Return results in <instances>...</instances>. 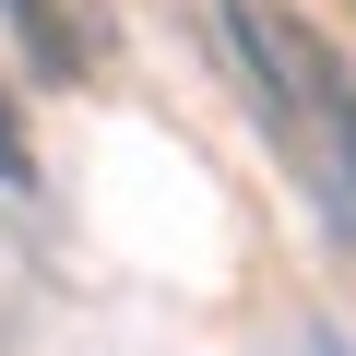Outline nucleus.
<instances>
[{"label":"nucleus","mask_w":356,"mask_h":356,"mask_svg":"<svg viewBox=\"0 0 356 356\" xmlns=\"http://www.w3.org/2000/svg\"><path fill=\"white\" fill-rule=\"evenodd\" d=\"M238 48H250V72H261V107H273V143H285V166L321 191V214L356 238V83H344V60L297 24V13H261V0H238Z\"/></svg>","instance_id":"nucleus-1"},{"label":"nucleus","mask_w":356,"mask_h":356,"mask_svg":"<svg viewBox=\"0 0 356 356\" xmlns=\"http://www.w3.org/2000/svg\"><path fill=\"white\" fill-rule=\"evenodd\" d=\"M0 178H24V131H13V107H0Z\"/></svg>","instance_id":"nucleus-2"}]
</instances>
